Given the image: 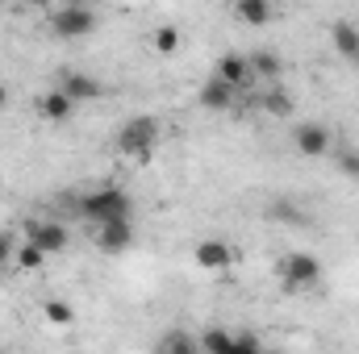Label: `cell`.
Masks as SVG:
<instances>
[{
	"mask_svg": "<svg viewBox=\"0 0 359 354\" xmlns=\"http://www.w3.org/2000/svg\"><path fill=\"white\" fill-rule=\"evenodd\" d=\"M80 217L84 221H92V229L96 225H109V221H126L130 213H134V200H130V192L126 187H92V192H84L80 196Z\"/></svg>",
	"mask_w": 359,
	"mask_h": 354,
	"instance_id": "cell-1",
	"label": "cell"
},
{
	"mask_svg": "<svg viewBox=\"0 0 359 354\" xmlns=\"http://www.w3.org/2000/svg\"><path fill=\"white\" fill-rule=\"evenodd\" d=\"M155 142H159V121L147 117V113L130 117V121L117 129V150H121V155H134V159H142V163L151 159Z\"/></svg>",
	"mask_w": 359,
	"mask_h": 354,
	"instance_id": "cell-2",
	"label": "cell"
},
{
	"mask_svg": "<svg viewBox=\"0 0 359 354\" xmlns=\"http://www.w3.org/2000/svg\"><path fill=\"white\" fill-rule=\"evenodd\" d=\"M96 29V8L88 4H59L50 8V34L63 38V42H76V38H88Z\"/></svg>",
	"mask_w": 359,
	"mask_h": 354,
	"instance_id": "cell-3",
	"label": "cell"
},
{
	"mask_svg": "<svg viewBox=\"0 0 359 354\" xmlns=\"http://www.w3.org/2000/svg\"><path fill=\"white\" fill-rule=\"evenodd\" d=\"M276 271H280V283L288 292H305V288H313L322 279V259L318 255H305V250H292V255H284L276 263Z\"/></svg>",
	"mask_w": 359,
	"mask_h": 354,
	"instance_id": "cell-4",
	"label": "cell"
},
{
	"mask_svg": "<svg viewBox=\"0 0 359 354\" xmlns=\"http://www.w3.org/2000/svg\"><path fill=\"white\" fill-rule=\"evenodd\" d=\"M25 242H29V246H38V250L50 259V255L67 250L72 234H67V225H59V221H29V225H25Z\"/></svg>",
	"mask_w": 359,
	"mask_h": 354,
	"instance_id": "cell-5",
	"label": "cell"
},
{
	"mask_svg": "<svg viewBox=\"0 0 359 354\" xmlns=\"http://www.w3.org/2000/svg\"><path fill=\"white\" fill-rule=\"evenodd\" d=\"M213 80H222V84H230V88H238L243 96L255 88V76H251V63H247V55H238V50H230V55H222L217 63H213Z\"/></svg>",
	"mask_w": 359,
	"mask_h": 354,
	"instance_id": "cell-6",
	"label": "cell"
},
{
	"mask_svg": "<svg viewBox=\"0 0 359 354\" xmlns=\"http://www.w3.org/2000/svg\"><path fill=\"white\" fill-rule=\"evenodd\" d=\"M59 92H63L72 104H88V100H100L104 84H100L96 76H88V71H63V76H59Z\"/></svg>",
	"mask_w": 359,
	"mask_h": 354,
	"instance_id": "cell-7",
	"label": "cell"
},
{
	"mask_svg": "<svg viewBox=\"0 0 359 354\" xmlns=\"http://www.w3.org/2000/svg\"><path fill=\"white\" fill-rule=\"evenodd\" d=\"M92 242H96L104 255H121V250H130V246H134V221L126 217V221H109V225H96Z\"/></svg>",
	"mask_w": 359,
	"mask_h": 354,
	"instance_id": "cell-8",
	"label": "cell"
},
{
	"mask_svg": "<svg viewBox=\"0 0 359 354\" xmlns=\"http://www.w3.org/2000/svg\"><path fill=\"white\" fill-rule=\"evenodd\" d=\"M196 100H201V108H209V113H230V108L243 100V92L209 76V80L201 84V92H196Z\"/></svg>",
	"mask_w": 359,
	"mask_h": 354,
	"instance_id": "cell-9",
	"label": "cell"
},
{
	"mask_svg": "<svg viewBox=\"0 0 359 354\" xmlns=\"http://www.w3.org/2000/svg\"><path fill=\"white\" fill-rule=\"evenodd\" d=\"M292 142H297V150H301L305 159H322V155L330 150V129L318 125V121H305V125L292 129Z\"/></svg>",
	"mask_w": 359,
	"mask_h": 354,
	"instance_id": "cell-10",
	"label": "cell"
},
{
	"mask_svg": "<svg viewBox=\"0 0 359 354\" xmlns=\"http://www.w3.org/2000/svg\"><path fill=\"white\" fill-rule=\"evenodd\" d=\"M192 259H196V267H205V271H230L234 250H230L226 242H217V238H205V242H196Z\"/></svg>",
	"mask_w": 359,
	"mask_h": 354,
	"instance_id": "cell-11",
	"label": "cell"
},
{
	"mask_svg": "<svg viewBox=\"0 0 359 354\" xmlns=\"http://www.w3.org/2000/svg\"><path fill=\"white\" fill-rule=\"evenodd\" d=\"M34 108H38V117H42V121H67V117L76 113V104H72V100H67L59 88L42 92V96L34 100Z\"/></svg>",
	"mask_w": 359,
	"mask_h": 354,
	"instance_id": "cell-12",
	"label": "cell"
},
{
	"mask_svg": "<svg viewBox=\"0 0 359 354\" xmlns=\"http://www.w3.org/2000/svg\"><path fill=\"white\" fill-rule=\"evenodd\" d=\"M247 63H251V76H255V80H268V84H276L280 71H284V59H280L276 50H268V46H264V50H251Z\"/></svg>",
	"mask_w": 359,
	"mask_h": 354,
	"instance_id": "cell-13",
	"label": "cell"
},
{
	"mask_svg": "<svg viewBox=\"0 0 359 354\" xmlns=\"http://www.w3.org/2000/svg\"><path fill=\"white\" fill-rule=\"evenodd\" d=\"M234 17L243 25H268L271 17H276V8H271L268 0H238L234 4Z\"/></svg>",
	"mask_w": 359,
	"mask_h": 354,
	"instance_id": "cell-14",
	"label": "cell"
},
{
	"mask_svg": "<svg viewBox=\"0 0 359 354\" xmlns=\"http://www.w3.org/2000/svg\"><path fill=\"white\" fill-rule=\"evenodd\" d=\"M334 50H339L343 59H351V63H355V59H359V29H355V25H347V21H339V25H334Z\"/></svg>",
	"mask_w": 359,
	"mask_h": 354,
	"instance_id": "cell-15",
	"label": "cell"
},
{
	"mask_svg": "<svg viewBox=\"0 0 359 354\" xmlns=\"http://www.w3.org/2000/svg\"><path fill=\"white\" fill-rule=\"evenodd\" d=\"M180 46H184V34H180L176 25H159V29L151 34V50H155V55H176Z\"/></svg>",
	"mask_w": 359,
	"mask_h": 354,
	"instance_id": "cell-16",
	"label": "cell"
},
{
	"mask_svg": "<svg viewBox=\"0 0 359 354\" xmlns=\"http://www.w3.org/2000/svg\"><path fill=\"white\" fill-rule=\"evenodd\" d=\"M268 213L276 217V221H284V225H305V221H309V217H305V213L297 208V200H288V196L271 200V208H268Z\"/></svg>",
	"mask_w": 359,
	"mask_h": 354,
	"instance_id": "cell-17",
	"label": "cell"
},
{
	"mask_svg": "<svg viewBox=\"0 0 359 354\" xmlns=\"http://www.w3.org/2000/svg\"><path fill=\"white\" fill-rule=\"evenodd\" d=\"M259 104H264V113H271V117H288L292 113V96L284 88H268L259 96Z\"/></svg>",
	"mask_w": 359,
	"mask_h": 354,
	"instance_id": "cell-18",
	"label": "cell"
},
{
	"mask_svg": "<svg viewBox=\"0 0 359 354\" xmlns=\"http://www.w3.org/2000/svg\"><path fill=\"white\" fill-rule=\"evenodd\" d=\"M42 317H46L50 325H72V321H76V309H72L67 300H46V304H42Z\"/></svg>",
	"mask_w": 359,
	"mask_h": 354,
	"instance_id": "cell-19",
	"label": "cell"
},
{
	"mask_svg": "<svg viewBox=\"0 0 359 354\" xmlns=\"http://www.w3.org/2000/svg\"><path fill=\"white\" fill-rule=\"evenodd\" d=\"M13 263L21 267V271H42V267H46V255H42L38 246L21 242V246H17V255H13Z\"/></svg>",
	"mask_w": 359,
	"mask_h": 354,
	"instance_id": "cell-20",
	"label": "cell"
},
{
	"mask_svg": "<svg viewBox=\"0 0 359 354\" xmlns=\"http://www.w3.org/2000/svg\"><path fill=\"white\" fill-rule=\"evenodd\" d=\"M159 351H163V354H196L201 346H196V342H192L184 330H172V334L163 338V346H159Z\"/></svg>",
	"mask_w": 359,
	"mask_h": 354,
	"instance_id": "cell-21",
	"label": "cell"
},
{
	"mask_svg": "<svg viewBox=\"0 0 359 354\" xmlns=\"http://www.w3.org/2000/svg\"><path fill=\"white\" fill-rule=\"evenodd\" d=\"M226 354H264V342H259V334H251V330H238Z\"/></svg>",
	"mask_w": 359,
	"mask_h": 354,
	"instance_id": "cell-22",
	"label": "cell"
},
{
	"mask_svg": "<svg viewBox=\"0 0 359 354\" xmlns=\"http://www.w3.org/2000/svg\"><path fill=\"white\" fill-rule=\"evenodd\" d=\"M339 171H343V176H351V179H359V150H343Z\"/></svg>",
	"mask_w": 359,
	"mask_h": 354,
	"instance_id": "cell-23",
	"label": "cell"
},
{
	"mask_svg": "<svg viewBox=\"0 0 359 354\" xmlns=\"http://www.w3.org/2000/svg\"><path fill=\"white\" fill-rule=\"evenodd\" d=\"M13 255H17V250H13V238H8V234H0V271L8 267V259H13Z\"/></svg>",
	"mask_w": 359,
	"mask_h": 354,
	"instance_id": "cell-24",
	"label": "cell"
},
{
	"mask_svg": "<svg viewBox=\"0 0 359 354\" xmlns=\"http://www.w3.org/2000/svg\"><path fill=\"white\" fill-rule=\"evenodd\" d=\"M4 104H8V88H4V84H0V108H4Z\"/></svg>",
	"mask_w": 359,
	"mask_h": 354,
	"instance_id": "cell-25",
	"label": "cell"
},
{
	"mask_svg": "<svg viewBox=\"0 0 359 354\" xmlns=\"http://www.w3.org/2000/svg\"><path fill=\"white\" fill-rule=\"evenodd\" d=\"M0 354H8V351H0Z\"/></svg>",
	"mask_w": 359,
	"mask_h": 354,
	"instance_id": "cell-26",
	"label": "cell"
},
{
	"mask_svg": "<svg viewBox=\"0 0 359 354\" xmlns=\"http://www.w3.org/2000/svg\"><path fill=\"white\" fill-rule=\"evenodd\" d=\"M155 354H163V351H155Z\"/></svg>",
	"mask_w": 359,
	"mask_h": 354,
	"instance_id": "cell-27",
	"label": "cell"
},
{
	"mask_svg": "<svg viewBox=\"0 0 359 354\" xmlns=\"http://www.w3.org/2000/svg\"><path fill=\"white\" fill-rule=\"evenodd\" d=\"M355 67H359V59H355Z\"/></svg>",
	"mask_w": 359,
	"mask_h": 354,
	"instance_id": "cell-28",
	"label": "cell"
}]
</instances>
